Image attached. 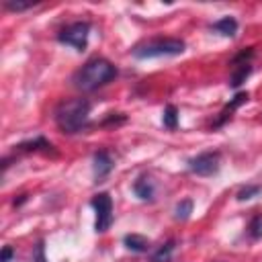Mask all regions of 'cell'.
Returning a JSON list of instances; mask_svg holds the SVG:
<instances>
[{
  "mask_svg": "<svg viewBox=\"0 0 262 262\" xmlns=\"http://www.w3.org/2000/svg\"><path fill=\"white\" fill-rule=\"evenodd\" d=\"M117 74H119V70L113 61L96 55V57H90L80 70L74 72L72 82L82 92H94V90L106 86L108 82H113L117 78Z\"/></svg>",
  "mask_w": 262,
  "mask_h": 262,
  "instance_id": "cell-1",
  "label": "cell"
},
{
  "mask_svg": "<svg viewBox=\"0 0 262 262\" xmlns=\"http://www.w3.org/2000/svg\"><path fill=\"white\" fill-rule=\"evenodd\" d=\"M90 111L92 104L88 98H70V100H61L55 111H53V121L57 125V129L66 135H76L82 133L88 123H90Z\"/></svg>",
  "mask_w": 262,
  "mask_h": 262,
  "instance_id": "cell-2",
  "label": "cell"
},
{
  "mask_svg": "<svg viewBox=\"0 0 262 262\" xmlns=\"http://www.w3.org/2000/svg\"><path fill=\"white\" fill-rule=\"evenodd\" d=\"M186 43L176 37H160V39H149L143 43H137L131 49V55L137 59H154V57H174L184 53Z\"/></svg>",
  "mask_w": 262,
  "mask_h": 262,
  "instance_id": "cell-3",
  "label": "cell"
},
{
  "mask_svg": "<svg viewBox=\"0 0 262 262\" xmlns=\"http://www.w3.org/2000/svg\"><path fill=\"white\" fill-rule=\"evenodd\" d=\"M90 29L92 25L88 20H76V23H70L66 25L59 33H57V41L61 45H68V47H74L76 51H84L88 47V35H90Z\"/></svg>",
  "mask_w": 262,
  "mask_h": 262,
  "instance_id": "cell-4",
  "label": "cell"
},
{
  "mask_svg": "<svg viewBox=\"0 0 262 262\" xmlns=\"http://www.w3.org/2000/svg\"><path fill=\"white\" fill-rule=\"evenodd\" d=\"M90 207L94 209L96 213V219H94V231L96 233H104L111 225H113V199L108 192H98L90 199Z\"/></svg>",
  "mask_w": 262,
  "mask_h": 262,
  "instance_id": "cell-5",
  "label": "cell"
},
{
  "mask_svg": "<svg viewBox=\"0 0 262 262\" xmlns=\"http://www.w3.org/2000/svg\"><path fill=\"white\" fill-rule=\"evenodd\" d=\"M186 166H188V172H192L196 176H213L221 168V151H217V149L201 151L194 158H190L186 162Z\"/></svg>",
  "mask_w": 262,
  "mask_h": 262,
  "instance_id": "cell-6",
  "label": "cell"
},
{
  "mask_svg": "<svg viewBox=\"0 0 262 262\" xmlns=\"http://www.w3.org/2000/svg\"><path fill=\"white\" fill-rule=\"evenodd\" d=\"M113 168H115V160H113V156H111L108 149L94 151V156H92V170H94L96 182H102L113 172Z\"/></svg>",
  "mask_w": 262,
  "mask_h": 262,
  "instance_id": "cell-7",
  "label": "cell"
},
{
  "mask_svg": "<svg viewBox=\"0 0 262 262\" xmlns=\"http://www.w3.org/2000/svg\"><path fill=\"white\" fill-rule=\"evenodd\" d=\"M14 151H20V154H37V151H41V154H55V147H53V143L47 137L35 135L33 139H25V141L16 143Z\"/></svg>",
  "mask_w": 262,
  "mask_h": 262,
  "instance_id": "cell-8",
  "label": "cell"
},
{
  "mask_svg": "<svg viewBox=\"0 0 262 262\" xmlns=\"http://www.w3.org/2000/svg\"><path fill=\"white\" fill-rule=\"evenodd\" d=\"M248 98H250V94H248V92H237V94H235V96H233V98H231V100H229V102L219 111V115H217V119L213 121V125H211V127H213V129L223 127V125L233 117V113H235L242 104H246V102H248Z\"/></svg>",
  "mask_w": 262,
  "mask_h": 262,
  "instance_id": "cell-9",
  "label": "cell"
},
{
  "mask_svg": "<svg viewBox=\"0 0 262 262\" xmlns=\"http://www.w3.org/2000/svg\"><path fill=\"white\" fill-rule=\"evenodd\" d=\"M133 192L139 201H147L151 203L156 199V182L147 176V174H141L135 182H133Z\"/></svg>",
  "mask_w": 262,
  "mask_h": 262,
  "instance_id": "cell-10",
  "label": "cell"
},
{
  "mask_svg": "<svg viewBox=\"0 0 262 262\" xmlns=\"http://www.w3.org/2000/svg\"><path fill=\"white\" fill-rule=\"evenodd\" d=\"M211 31H215L217 35H221V37H235V33H237V20L233 18V16H221L219 20H215V23H211V27H209Z\"/></svg>",
  "mask_w": 262,
  "mask_h": 262,
  "instance_id": "cell-11",
  "label": "cell"
},
{
  "mask_svg": "<svg viewBox=\"0 0 262 262\" xmlns=\"http://www.w3.org/2000/svg\"><path fill=\"white\" fill-rule=\"evenodd\" d=\"M123 244H125L127 250L135 252V254H143V252L149 250V239L145 235H141V233H127L123 237Z\"/></svg>",
  "mask_w": 262,
  "mask_h": 262,
  "instance_id": "cell-12",
  "label": "cell"
},
{
  "mask_svg": "<svg viewBox=\"0 0 262 262\" xmlns=\"http://www.w3.org/2000/svg\"><path fill=\"white\" fill-rule=\"evenodd\" d=\"M174 250H176V239H168V242H164L162 246H158L154 250L149 262H172Z\"/></svg>",
  "mask_w": 262,
  "mask_h": 262,
  "instance_id": "cell-13",
  "label": "cell"
},
{
  "mask_svg": "<svg viewBox=\"0 0 262 262\" xmlns=\"http://www.w3.org/2000/svg\"><path fill=\"white\" fill-rule=\"evenodd\" d=\"M252 63H242V66H233V72L229 76V86L231 88H239L252 74Z\"/></svg>",
  "mask_w": 262,
  "mask_h": 262,
  "instance_id": "cell-14",
  "label": "cell"
},
{
  "mask_svg": "<svg viewBox=\"0 0 262 262\" xmlns=\"http://www.w3.org/2000/svg\"><path fill=\"white\" fill-rule=\"evenodd\" d=\"M246 233H248V237H250L252 242L262 239V213H256V215L250 219V223H248V227H246Z\"/></svg>",
  "mask_w": 262,
  "mask_h": 262,
  "instance_id": "cell-15",
  "label": "cell"
},
{
  "mask_svg": "<svg viewBox=\"0 0 262 262\" xmlns=\"http://www.w3.org/2000/svg\"><path fill=\"white\" fill-rule=\"evenodd\" d=\"M162 123H164V127L170 129V131H174V129L178 127V108H176L174 104H168V106L164 108V113H162Z\"/></svg>",
  "mask_w": 262,
  "mask_h": 262,
  "instance_id": "cell-16",
  "label": "cell"
},
{
  "mask_svg": "<svg viewBox=\"0 0 262 262\" xmlns=\"http://www.w3.org/2000/svg\"><path fill=\"white\" fill-rule=\"evenodd\" d=\"M192 213V201L190 199H182L176 207H174V219L176 221H186Z\"/></svg>",
  "mask_w": 262,
  "mask_h": 262,
  "instance_id": "cell-17",
  "label": "cell"
},
{
  "mask_svg": "<svg viewBox=\"0 0 262 262\" xmlns=\"http://www.w3.org/2000/svg\"><path fill=\"white\" fill-rule=\"evenodd\" d=\"M260 190H262L260 184H246V186H242V188L235 192V199H237V201H250V199L258 196Z\"/></svg>",
  "mask_w": 262,
  "mask_h": 262,
  "instance_id": "cell-18",
  "label": "cell"
},
{
  "mask_svg": "<svg viewBox=\"0 0 262 262\" xmlns=\"http://www.w3.org/2000/svg\"><path fill=\"white\" fill-rule=\"evenodd\" d=\"M39 2H12V0H4L2 2L4 10H8V12H25V10H31Z\"/></svg>",
  "mask_w": 262,
  "mask_h": 262,
  "instance_id": "cell-19",
  "label": "cell"
},
{
  "mask_svg": "<svg viewBox=\"0 0 262 262\" xmlns=\"http://www.w3.org/2000/svg\"><path fill=\"white\" fill-rule=\"evenodd\" d=\"M254 55H256L254 47H246V49H242L239 53L233 55V59H231V68H233V66H242V63H252Z\"/></svg>",
  "mask_w": 262,
  "mask_h": 262,
  "instance_id": "cell-20",
  "label": "cell"
},
{
  "mask_svg": "<svg viewBox=\"0 0 262 262\" xmlns=\"http://www.w3.org/2000/svg\"><path fill=\"white\" fill-rule=\"evenodd\" d=\"M125 121H127V117H125L123 113H111V117L104 119L102 125H121V123H125Z\"/></svg>",
  "mask_w": 262,
  "mask_h": 262,
  "instance_id": "cell-21",
  "label": "cell"
},
{
  "mask_svg": "<svg viewBox=\"0 0 262 262\" xmlns=\"http://www.w3.org/2000/svg\"><path fill=\"white\" fill-rule=\"evenodd\" d=\"M43 252H45V246H43V239H41V242H39V244L35 246L33 262H47V260H45V254H43Z\"/></svg>",
  "mask_w": 262,
  "mask_h": 262,
  "instance_id": "cell-22",
  "label": "cell"
},
{
  "mask_svg": "<svg viewBox=\"0 0 262 262\" xmlns=\"http://www.w3.org/2000/svg\"><path fill=\"white\" fill-rule=\"evenodd\" d=\"M14 258V250L10 246H4L2 248V262H10Z\"/></svg>",
  "mask_w": 262,
  "mask_h": 262,
  "instance_id": "cell-23",
  "label": "cell"
},
{
  "mask_svg": "<svg viewBox=\"0 0 262 262\" xmlns=\"http://www.w3.org/2000/svg\"><path fill=\"white\" fill-rule=\"evenodd\" d=\"M27 199H29V194H18V199H12V205L14 207H20L23 203H27Z\"/></svg>",
  "mask_w": 262,
  "mask_h": 262,
  "instance_id": "cell-24",
  "label": "cell"
}]
</instances>
